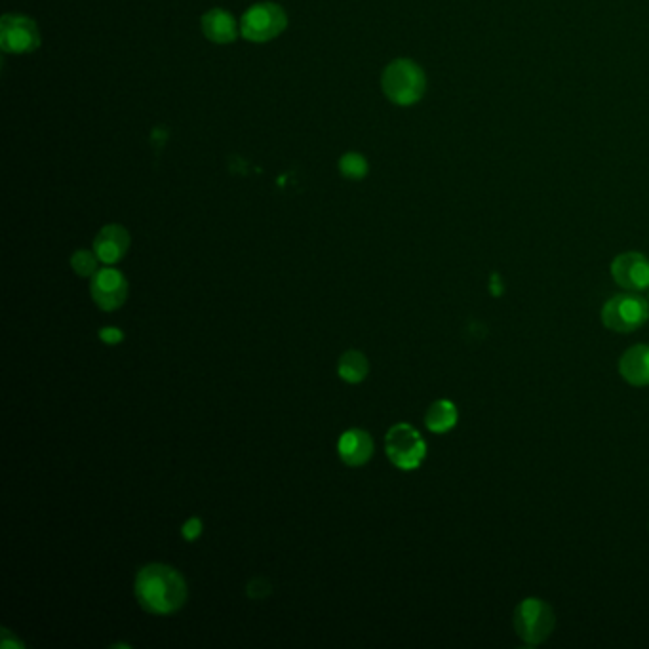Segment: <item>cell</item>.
Masks as SVG:
<instances>
[{"mask_svg":"<svg viewBox=\"0 0 649 649\" xmlns=\"http://www.w3.org/2000/svg\"><path fill=\"white\" fill-rule=\"evenodd\" d=\"M134 594L139 606L151 615H172L187 602V581L168 564H147L138 571Z\"/></svg>","mask_w":649,"mask_h":649,"instance_id":"obj_1","label":"cell"},{"mask_svg":"<svg viewBox=\"0 0 649 649\" xmlns=\"http://www.w3.org/2000/svg\"><path fill=\"white\" fill-rule=\"evenodd\" d=\"M381 86L394 105L410 107L425 96L427 77L412 59H394L383 71Z\"/></svg>","mask_w":649,"mask_h":649,"instance_id":"obj_2","label":"cell"},{"mask_svg":"<svg viewBox=\"0 0 649 649\" xmlns=\"http://www.w3.org/2000/svg\"><path fill=\"white\" fill-rule=\"evenodd\" d=\"M385 452L396 469L415 471L427 457V442L412 425L398 423L385 436Z\"/></svg>","mask_w":649,"mask_h":649,"instance_id":"obj_3","label":"cell"},{"mask_svg":"<svg viewBox=\"0 0 649 649\" xmlns=\"http://www.w3.org/2000/svg\"><path fill=\"white\" fill-rule=\"evenodd\" d=\"M556 627V615L545 600L526 598L514 611V630L528 646L543 644Z\"/></svg>","mask_w":649,"mask_h":649,"instance_id":"obj_4","label":"cell"},{"mask_svg":"<svg viewBox=\"0 0 649 649\" xmlns=\"http://www.w3.org/2000/svg\"><path fill=\"white\" fill-rule=\"evenodd\" d=\"M649 320L648 301L640 295H613L602 309V322L611 332L629 334L642 328Z\"/></svg>","mask_w":649,"mask_h":649,"instance_id":"obj_5","label":"cell"},{"mask_svg":"<svg viewBox=\"0 0 649 649\" xmlns=\"http://www.w3.org/2000/svg\"><path fill=\"white\" fill-rule=\"evenodd\" d=\"M288 16L275 2L252 6L240 21V35L250 42H269L284 33Z\"/></svg>","mask_w":649,"mask_h":649,"instance_id":"obj_6","label":"cell"},{"mask_svg":"<svg viewBox=\"0 0 649 649\" xmlns=\"http://www.w3.org/2000/svg\"><path fill=\"white\" fill-rule=\"evenodd\" d=\"M40 46L37 23L20 14H6L0 21V48L6 54H29Z\"/></svg>","mask_w":649,"mask_h":649,"instance_id":"obj_7","label":"cell"},{"mask_svg":"<svg viewBox=\"0 0 649 649\" xmlns=\"http://www.w3.org/2000/svg\"><path fill=\"white\" fill-rule=\"evenodd\" d=\"M90 294L101 311L113 313L120 309L128 299V280L118 269L107 265L92 276Z\"/></svg>","mask_w":649,"mask_h":649,"instance_id":"obj_8","label":"cell"},{"mask_svg":"<svg viewBox=\"0 0 649 649\" xmlns=\"http://www.w3.org/2000/svg\"><path fill=\"white\" fill-rule=\"evenodd\" d=\"M613 280L629 292H642L649 288L648 257L638 252H625L611 261Z\"/></svg>","mask_w":649,"mask_h":649,"instance_id":"obj_9","label":"cell"},{"mask_svg":"<svg viewBox=\"0 0 649 649\" xmlns=\"http://www.w3.org/2000/svg\"><path fill=\"white\" fill-rule=\"evenodd\" d=\"M374 438L362 429H349L339 436L337 453L347 467H362L374 455Z\"/></svg>","mask_w":649,"mask_h":649,"instance_id":"obj_10","label":"cell"},{"mask_svg":"<svg viewBox=\"0 0 649 649\" xmlns=\"http://www.w3.org/2000/svg\"><path fill=\"white\" fill-rule=\"evenodd\" d=\"M130 248V235L122 225H105L94 240V252L101 263L115 265L126 256Z\"/></svg>","mask_w":649,"mask_h":649,"instance_id":"obj_11","label":"cell"},{"mask_svg":"<svg viewBox=\"0 0 649 649\" xmlns=\"http://www.w3.org/2000/svg\"><path fill=\"white\" fill-rule=\"evenodd\" d=\"M619 374L634 387L649 385V345L630 347L619 360Z\"/></svg>","mask_w":649,"mask_h":649,"instance_id":"obj_12","label":"cell"},{"mask_svg":"<svg viewBox=\"0 0 649 649\" xmlns=\"http://www.w3.org/2000/svg\"><path fill=\"white\" fill-rule=\"evenodd\" d=\"M202 33L206 35V39L216 44H229L238 37L240 31L235 18L229 12L214 8L202 16Z\"/></svg>","mask_w":649,"mask_h":649,"instance_id":"obj_13","label":"cell"},{"mask_svg":"<svg viewBox=\"0 0 649 649\" xmlns=\"http://www.w3.org/2000/svg\"><path fill=\"white\" fill-rule=\"evenodd\" d=\"M457 419H459V412H457L455 404L446 398L433 402L425 413V425L434 434L452 431L453 427L457 425Z\"/></svg>","mask_w":649,"mask_h":649,"instance_id":"obj_14","label":"cell"},{"mask_svg":"<svg viewBox=\"0 0 649 649\" xmlns=\"http://www.w3.org/2000/svg\"><path fill=\"white\" fill-rule=\"evenodd\" d=\"M370 374V362L366 358V354L360 351H347L339 358L337 364V375L345 381V383H362Z\"/></svg>","mask_w":649,"mask_h":649,"instance_id":"obj_15","label":"cell"},{"mask_svg":"<svg viewBox=\"0 0 649 649\" xmlns=\"http://www.w3.org/2000/svg\"><path fill=\"white\" fill-rule=\"evenodd\" d=\"M368 160L360 153H345L339 160V172L347 179H364L368 176Z\"/></svg>","mask_w":649,"mask_h":649,"instance_id":"obj_16","label":"cell"},{"mask_svg":"<svg viewBox=\"0 0 649 649\" xmlns=\"http://www.w3.org/2000/svg\"><path fill=\"white\" fill-rule=\"evenodd\" d=\"M99 257L94 250H79L71 256V269L82 276V278H92L99 271Z\"/></svg>","mask_w":649,"mask_h":649,"instance_id":"obj_17","label":"cell"},{"mask_svg":"<svg viewBox=\"0 0 649 649\" xmlns=\"http://www.w3.org/2000/svg\"><path fill=\"white\" fill-rule=\"evenodd\" d=\"M271 592H273V585L265 577H254L246 587V594L252 600H265Z\"/></svg>","mask_w":649,"mask_h":649,"instance_id":"obj_18","label":"cell"},{"mask_svg":"<svg viewBox=\"0 0 649 649\" xmlns=\"http://www.w3.org/2000/svg\"><path fill=\"white\" fill-rule=\"evenodd\" d=\"M202 530H204L202 520H200L198 516H191V518L181 526V535H183L185 541L193 543V541H197L198 537L202 535Z\"/></svg>","mask_w":649,"mask_h":649,"instance_id":"obj_19","label":"cell"},{"mask_svg":"<svg viewBox=\"0 0 649 649\" xmlns=\"http://www.w3.org/2000/svg\"><path fill=\"white\" fill-rule=\"evenodd\" d=\"M124 337H126V335H124V332H122L120 328H117V326H105V328L99 330V339H101L105 345H111V347H115L118 343H122Z\"/></svg>","mask_w":649,"mask_h":649,"instance_id":"obj_20","label":"cell"},{"mask_svg":"<svg viewBox=\"0 0 649 649\" xmlns=\"http://www.w3.org/2000/svg\"><path fill=\"white\" fill-rule=\"evenodd\" d=\"M0 634H2V638H0V648H4V649L25 648V644H23V642H20L18 638H12V636H10V634H12L10 630L0 629Z\"/></svg>","mask_w":649,"mask_h":649,"instance_id":"obj_21","label":"cell"}]
</instances>
